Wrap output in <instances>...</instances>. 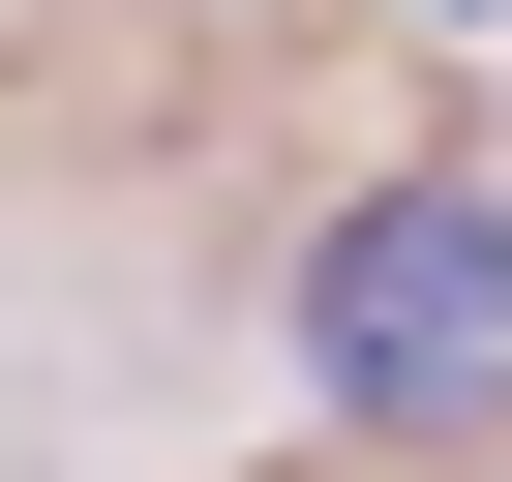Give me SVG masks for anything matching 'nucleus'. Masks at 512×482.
<instances>
[{
  "instance_id": "obj_1",
  "label": "nucleus",
  "mask_w": 512,
  "mask_h": 482,
  "mask_svg": "<svg viewBox=\"0 0 512 482\" xmlns=\"http://www.w3.org/2000/svg\"><path fill=\"white\" fill-rule=\"evenodd\" d=\"M302 362H332V422L482 452V422H512V181H392V211H332V241H302Z\"/></svg>"
},
{
  "instance_id": "obj_2",
  "label": "nucleus",
  "mask_w": 512,
  "mask_h": 482,
  "mask_svg": "<svg viewBox=\"0 0 512 482\" xmlns=\"http://www.w3.org/2000/svg\"><path fill=\"white\" fill-rule=\"evenodd\" d=\"M452 31H482V0H452Z\"/></svg>"
}]
</instances>
